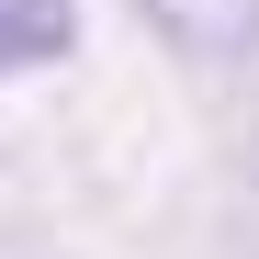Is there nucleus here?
<instances>
[{
    "label": "nucleus",
    "mask_w": 259,
    "mask_h": 259,
    "mask_svg": "<svg viewBox=\"0 0 259 259\" xmlns=\"http://www.w3.org/2000/svg\"><path fill=\"white\" fill-rule=\"evenodd\" d=\"M79 46V0H0V79Z\"/></svg>",
    "instance_id": "obj_1"
},
{
    "label": "nucleus",
    "mask_w": 259,
    "mask_h": 259,
    "mask_svg": "<svg viewBox=\"0 0 259 259\" xmlns=\"http://www.w3.org/2000/svg\"><path fill=\"white\" fill-rule=\"evenodd\" d=\"M147 12L181 34V46H203V57H237V46H259V0H147Z\"/></svg>",
    "instance_id": "obj_2"
}]
</instances>
